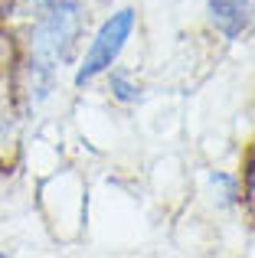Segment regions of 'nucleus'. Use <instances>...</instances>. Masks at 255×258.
<instances>
[{
  "instance_id": "f257e3e1",
  "label": "nucleus",
  "mask_w": 255,
  "mask_h": 258,
  "mask_svg": "<svg viewBox=\"0 0 255 258\" xmlns=\"http://www.w3.org/2000/svg\"><path fill=\"white\" fill-rule=\"evenodd\" d=\"M82 33H85L82 0H52L46 10H39L33 17L23 56L36 59L43 66H52V69L72 66Z\"/></svg>"
},
{
  "instance_id": "f03ea898",
  "label": "nucleus",
  "mask_w": 255,
  "mask_h": 258,
  "mask_svg": "<svg viewBox=\"0 0 255 258\" xmlns=\"http://www.w3.org/2000/svg\"><path fill=\"white\" fill-rule=\"evenodd\" d=\"M134 30H138V10H134V7H118L115 13H108V17L98 23V30L92 33L82 59L76 62L72 85L85 88V85L98 82V79H102L105 72L121 59V52L128 49Z\"/></svg>"
},
{
  "instance_id": "7ed1b4c3",
  "label": "nucleus",
  "mask_w": 255,
  "mask_h": 258,
  "mask_svg": "<svg viewBox=\"0 0 255 258\" xmlns=\"http://www.w3.org/2000/svg\"><path fill=\"white\" fill-rule=\"evenodd\" d=\"M206 20L223 39H239L255 23V0H206Z\"/></svg>"
},
{
  "instance_id": "20e7f679",
  "label": "nucleus",
  "mask_w": 255,
  "mask_h": 258,
  "mask_svg": "<svg viewBox=\"0 0 255 258\" xmlns=\"http://www.w3.org/2000/svg\"><path fill=\"white\" fill-rule=\"evenodd\" d=\"M105 85H108V95L118 101V105H141L144 101V85L134 79L131 69H124V66H111L108 72H105Z\"/></svg>"
},
{
  "instance_id": "39448f33",
  "label": "nucleus",
  "mask_w": 255,
  "mask_h": 258,
  "mask_svg": "<svg viewBox=\"0 0 255 258\" xmlns=\"http://www.w3.org/2000/svg\"><path fill=\"white\" fill-rule=\"evenodd\" d=\"M210 186H213V200H216L219 209H232L242 203V183H239V173L229 170H210Z\"/></svg>"
},
{
  "instance_id": "423d86ee",
  "label": "nucleus",
  "mask_w": 255,
  "mask_h": 258,
  "mask_svg": "<svg viewBox=\"0 0 255 258\" xmlns=\"http://www.w3.org/2000/svg\"><path fill=\"white\" fill-rule=\"evenodd\" d=\"M239 183H242V203L255 213V141L249 144V151H245V164H242Z\"/></svg>"
}]
</instances>
